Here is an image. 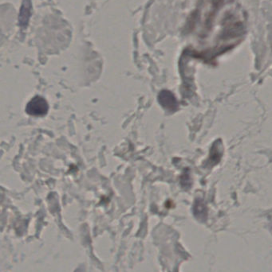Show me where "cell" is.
I'll return each mask as SVG.
<instances>
[{"mask_svg":"<svg viewBox=\"0 0 272 272\" xmlns=\"http://www.w3.org/2000/svg\"><path fill=\"white\" fill-rule=\"evenodd\" d=\"M49 110L48 103L42 96H34L32 100L27 104L26 108V112L30 116H43L47 115Z\"/></svg>","mask_w":272,"mask_h":272,"instance_id":"6da1fadb","label":"cell"},{"mask_svg":"<svg viewBox=\"0 0 272 272\" xmlns=\"http://www.w3.org/2000/svg\"><path fill=\"white\" fill-rule=\"evenodd\" d=\"M160 104L169 111H175L178 108V102L175 96L169 91H162L158 96Z\"/></svg>","mask_w":272,"mask_h":272,"instance_id":"7a4b0ae2","label":"cell"},{"mask_svg":"<svg viewBox=\"0 0 272 272\" xmlns=\"http://www.w3.org/2000/svg\"><path fill=\"white\" fill-rule=\"evenodd\" d=\"M30 14H31V2H30V0H24L22 2L20 13L18 16L19 26L22 27H26L27 26Z\"/></svg>","mask_w":272,"mask_h":272,"instance_id":"3957f363","label":"cell"},{"mask_svg":"<svg viewBox=\"0 0 272 272\" xmlns=\"http://www.w3.org/2000/svg\"><path fill=\"white\" fill-rule=\"evenodd\" d=\"M194 213L196 215V217L200 219V220H204V219L206 218L207 211H206V208L204 207V204H202L201 202L196 203Z\"/></svg>","mask_w":272,"mask_h":272,"instance_id":"277c9868","label":"cell"},{"mask_svg":"<svg viewBox=\"0 0 272 272\" xmlns=\"http://www.w3.org/2000/svg\"><path fill=\"white\" fill-rule=\"evenodd\" d=\"M76 272H79V271H77Z\"/></svg>","mask_w":272,"mask_h":272,"instance_id":"5b68a950","label":"cell"}]
</instances>
